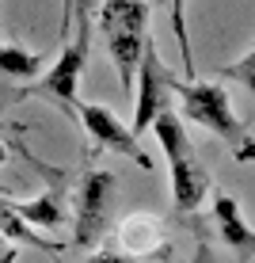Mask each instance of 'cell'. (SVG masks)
Listing matches in <instances>:
<instances>
[{"mask_svg": "<svg viewBox=\"0 0 255 263\" xmlns=\"http://www.w3.org/2000/svg\"><path fill=\"white\" fill-rule=\"evenodd\" d=\"M175 99H179V111H183L187 122L206 126L209 134L225 138L232 145V157L240 164L251 160L255 138L248 134V122L232 111V99L225 92V84H217V80H179L175 77Z\"/></svg>", "mask_w": 255, "mask_h": 263, "instance_id": "6da1fadb", "label": "cell"}, {"mask_svg": "<svg viewBox=\"0 0 255 263\" xmlns=\"http://www.w3.org/2000/svg\"><path fill=\"white\" fill-rule=\"evenodd\" d=\"M99 31H103L107 53L118 69V84L126 96H133V72H138L141 50L149 42V4L145 0H103Z\"/></svg>", "mask_w": 255, "mask_h": 263, "instance_id": "7a4b0ae2", "label": "cell"}, {"mask_svg": "<svg viewBox=\"0 0 255 263\" xmlns=\"http://www.w3.org/2000/svg\"><path fill=\"white\" fill-rule=\"evenodd\" d=\"M76 39L65 42L61 58L42 72V80L34 88H27V96H46L69 119H76V107H80V72L88 65V50H92V23H88V12H84V0H76Z\"/></svg>", "mask_w": 255, "mask_h": 263, "instance_id": "3957f363", "label": "cell"}, {"mask_svg": "<svg viewBox=\"0 0 255 263\" xmlns=\"http://www.w3.org/2000/svg\"><path fill=\"white\" fill-rule=\"evenodd\" d=\"M114 214V176L107 168H88L76 183V206H72V244L92 248L103 240Z\"/></svg>", "mask_w": 255, "mask_h": 263, "instance_id": "277c9868", "label": "cell"}, {"mask_svg": "<svg viewBox=\"0 0 255 263\" xmlns=\"http://www.w3.org/2000/svg\"><path fill=\"white\" fill-rule=\"evenodd\" d=\"M133 77H138V103H133V130L130 134L141 141V134H149L152 119L175 107V72L160 61L152 42H145Z\"/></svg>", "mask_w": 255, "mask_h": 263, "instance_id": "5b68a950", "label": "cell"}, {"mask_svg": "<svg viewBox=\"0 0 255 263\" xmlns=\"http://www.w3.org/2000/svg\"><path fill=\"white\" fill-rule=\"evenodd\" d=\"M76 119H80V126H84V134L92 138L95 149L122 153V157H130L141 172H152V157L141 149V141L133 138V134L126 130V126L118 122V119H114V111H107L103 103H84V99H80Z\"/></svg>", "mask_w": 255, "mask_h": 263, "instance_id": "8992f818", "label": "cell"}, {"mask_svg": "<svg viewBox=\"0 0 255 263\" xmlns=\"http://www.w3.org/2000/svg\"><path fill=\"white\" fill-rule=\"evenodd\" d=\"M168 168H171V202H175V210L179 214H194L198 206L206 202V195H209V172L198 164L194 153L168 160Z\"/></svg>", "mask_w": 255, "mask_h": 263, "instance_id": "52a82bcc", "label": "cell"}, {"mask_svg": "<svg viewBox=\"0 0 255 263\" xmlns=\"http://www.w3.org/2000/svg\"><path fill=\"white\" fill-rule=\"evenodd\" d=\"M213 221H217L221 240L229 244L236 256H240V259H251V252H255V229L244 221L240 202H236L229 191H217V195H213Z\"/></svg>", "mask_w": 255, "mask_h": 263, "instance_id": "ba28073f", "label": "cell"}, {"mask_svg": "<svg viewBox=\"0 0 255 263\" xmlns=\"http://www.w3.org/2000/svg\"><path fill=\"white\" fill-rule=\"evenodd\" d=\"M122 244L133 252V256H168V244H164V229L152 214H133L122 221L118 229Z\"/></svg>", "mask_w": 255, "mask_h": 263, "instance_id": "9c48e42d", "label": "cell"}, {"mask_svg": "<svg viewBox=\"0 0 255 263\" xmlns=\"http://www.w3.org/2000/svg\"><path fill=\"white\" fill-rule=\"evenodd\" d=\"M4 206L19 217V221L38 225V229H61V225H65V206H61V195L57 191H42V195L27 198V202L4 198Z\"/></svg>", "mask_w": 255, "mask_h": 263, "instance_id": "30bf717a", "label": "cell"}, {"mask_svg": "<svg viewBox=\"0 0 255 263\" xmlns=\"http://www.w3.org/2000/svg\"><path fill=\"white\" fill-rule=\"evenodd\" d=\"M149 130L156 134V141H160V149H164V157H168V160L194 153V145H190L187 130H183V119L175 115V107H171V111H164V115H156Z\"/></svg>", "mask_w": 255, "mask_h": 263, "instance_id": "8fae6325", "label": "cell"}, {"mask_svg": "<svg viewBox=\"0 0 255 263\" xmlns=\"http://www.w3.org/2000/svg\"><path fill=\"white\" fill-rule=\"evenodd\" d=\"M0 72L12 80H34L42 77V58L15 46V42H0Z\"/></svg>", "mask_w": 255, "mask_h": 263, "instance_id": "7c38bea8", "label": "cell"}, {"mask_svg": "<svg viewBox=\"0 0 255 263\" xmlns=\"http://www.w3.org/2000/svg\"><path fill=\"white\" fill-rule=\"evenodd\" d=\"M171 4V31L179 42V58H183L187 80H194V53H190V34H187V0H168Z\"/></svg>", "mask_w": 255, "mask_h": 263, "instance_id": "4fadbf2b", "label": "cell"}, {"mask_svg": "<svg viewBox=\"0 0 255 263\" xmlns=\"http://www.w3.org/2000/svg\"><path fill=\"white\" fill-rule=\"evenodd\" d=\"M221 72H225V77H236L244 88H248V92H255V50H248L240 61H236V65H225Z\"/></svg>", "mask_w": 255, "mask_h": 263, "instance_id": "5bb4252c", "label": "cell"}, {"mask_svg": "<svg viewBox=\"0 0 255 263\" xmlns=\"http://www.w3.org/2000/svg\"><path fill=\"white\" fill-rule=\"evenodd\" d=\"M72 15H76V0H61V23H57V39H61V42H69Z\"/></svg>", "mask_w": 255, "mask_h": 263, "instance_id": "9a60e30c", "label": "cell"}, {"mask_svg": "<svg viewBox=\"0 0 255 263\" xmlns=\"http://www.w3.org/2000/svg\"><path fill=\"white\" fill-rule=\"evenodd\" d=\"M19 259V252H15V240L4 237V229H0V263H15Z\"/></svg>", "mask_w": 255, "mask_h": 263, "instance_id": "2e32d148", "label": "cell"}, {"mask_svg": "<svg viewBox=\"0 0 255 263\" xmlns=\"http://www.w3.org/2000/svg\"><path fill=\"white\" fill-rule=\"evenodd\" d=\"M84 263H138L133 256H118V252H95L92 259H84Z\"/></svg>", "mask_w": 255, "mask_h": 263, "instance_id": "e0dca14e", "label": "cell"}, {"mask_svg": "<svg viewBox=\"0 0 255 263\" xmlns=\"http://www.w3.org/2000/svg\"><path fill=\"white\" fill-rule=\"evenodd\" d=\"M4 160H8V149H4V141H0V164H4Z\"/></svg>", "mask_w": 255, "mask_h": 263, "instance_id": "ac0fdd59", "label": "cell"}, {"mask_svg": "<svg viewBox=\"0 0 255 263\" xmlns=\"http://www.w3.org/2000/svg\"><path fill=\"white\" fill-rule=\"evenodd\" d=\"M0 206H4V195H0Z\"/></svg>", "mask_w": 255, "mask_h": 263, "instance_id": "d6986e66", "label": "cell"}]
</instances>
